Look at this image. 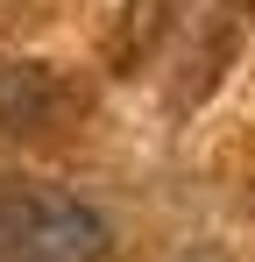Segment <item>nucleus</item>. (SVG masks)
I'll list each match as a JSON object with an SVG mask.
<instances>
[{"label": "nucleus", "mask_w": 255, "mask_h": 262, "mask_svg": "<svg viewBox=\"0 0 255 262\" xmlns=\"http://www.w3.org/2000/svg\"><path fill=\"white\" fill-rule=\"evenodd\" d=\"M114 227L64 184H0V262H107Z\"/></svg>", "instance_id": "1"}]
</instances>
